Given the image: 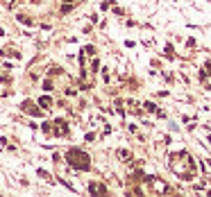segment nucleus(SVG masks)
Masks as SVG:
<instances>
[{"label":"nucleus","instance_id":"20e7f679","mask_svg":"<svg viewBox=\"0 0 211 197\" xmlns=\"http://www.w3.org/2000/svg\"><path fill=\"white\" fill-rule=\"evenodd\" d=\"M18 20H20V23H25V25H32V20L27 18V16H18Z\"/></svg>","mask_w":211,"mask_h":197},{"label":"nucleus","instance_id":"f257e3e1","mask_svg":"<svg viewBox=\"0 0 211 197\" xmlns=\"http://www.w3.org/2000/svg\"><path fill=\"white\" fill-rule=\"evenodd\" d=\"M66 159H68L70 165H75L77 170H86V168H89V156L84 152H80V150H70V152L66 154Z\"/></svg>","mask_w":211,"mask_h":197},{"label":"nucleus","instance_id":"7ed1b4c3","mask_svg":"<svg viewBox=\"0 0 211 197\" xmlns=\"http://www.w3.org/2000/svg\"><path fill=\"white\" fill-rule=\"evenodd\" d=\"M55 125H57V127H55V129H57V134H66V125H64V120H57Z\"/></svg>","mask_w":211,"mask_h":197},{"label":"nucleus","instance_id":"f03ea898","mask_svg":"<svg viewBox=\"0 0 211 197\" xmlns=\"http://www.w3.org/2000/svg\"><path fill=\"white\" fill-rule=\"evenodd\" d=\"M89 190L91 193H107V188H104V186H98V184H91Z\"/></svg>","mask_w":211,"mask_h":197},{"label":"nucleus","instance_id":"423d86ee","mask_svg":"<svg viewBox=\"0 0 211 197\" xmlns=\"http://www.w3.org/2000/svg\"><path fill=\"white\" fill-rule=\"evenodd\" d=\"M64 2H73V0H64Z\"/></svg>","mask_w":211,"mask_h":197},{"label":"nucleus","instance_id":"39448f33","mask_svg":"<svg viewBox=\"0 0 211 197\" xmlns=\"http://www.w3.org/2000/svg\"><path fill=\"white\" fill-rule=\"evenodd\" d=\"M118 156H120V159H129V152H125V150H120V152H118Z\"/></svg>","mask_w":211,"mask_h":197}]
</instances>
